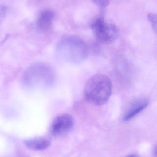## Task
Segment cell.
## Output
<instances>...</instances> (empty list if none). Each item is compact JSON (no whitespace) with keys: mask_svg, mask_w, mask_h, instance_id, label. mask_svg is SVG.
Segmentation results:
<instances>
[{"mask_svg":"<svg viewBox=\"0 0 157 157\" xmlns=\"http://www.w3.org/2000/svg\"><path fill=\"white\" fill-rule=\"evenodd\" d=\"M112 83L110 78L102 74L94 75L88 78L84 90L85 99L95 106L107 103L111 96Z\"/></svg>","mask_w":157,"mask_h":157,"instance_id":"6da1fadb","label":"cell"},{"mask_svg":"<svg viewBox=\"0 0 157 157\" xmlns=\"http://www.w3.org/2000/svg\"><path fill=\"white\" fill-rule=\"evenodd\" d=\"M56 53L57 57L64 61L78 63L86 59L88 50L86 43L81 39L68 36L63 38L58 42Z\"/></svg>","mask_w":157,"mask_h":157,"instance_id":"7a4b0ae2","label":"cell"},{"mask_svg":"<svg viewBox=\"0 0 157 157\" xmlns=\"http://www.w3.org/2000/svg\"><path fill=\"white\" fill-rule=\"evenodd\" d=\"M54 79L53 70L43 63L32 64L27 69L23 75L24 83L31 87L48 86L53 83Z\"/></svg>","mask_w":157,"mask_h":157,"instance_id":"3957f363","label":"cell"},{"mask_svg":"<svg viewBox=\"0 0 157 157\" xmlns=\"http://www.w3.org/2000/svg\"><path fill=\"white\" fill-rule=\"evenodd\" d=\"M91 29L96 38L105 44L113 42L119 36V30L116 25L103 18L95 20L91 25Z\"/></svg>","mask_w":157,"mask_h":157,"instance_id":"277c9868","label":"cell"},{"mask_svg":"<svg viewBox=\"0 0 157 157\" xmlns=\"http://www.w3.org/2000/svg\"><path fill=\"white\" fill-rule=\"evenodd\" d=\"M74 125V120L72 115L67 113L57 116L52 123L51 133L54 136L64 135L70 132Z\"/></svg>","mask_w":157,"mask_h":157,"instance_id":"5b68a950","label":"cell"},{"mask_svg":"<svg viewBox=\"0 0 157 157\" xmlns=\"http://www.w3.org/2000/svg\"><path fill=\"white\" fill-rule=\"evenodd\" d=\"M148 99L140 98L133 100L125 109L123 114L124 121H128L138 115L144 110L149 104Z\"/></svg>","mask_w":157,"mask_h":157,"instance_id":"8992f818","label":"cell"},{"mask_svg":"<svg viewBox=\"0 0 157 157\" xmlns=\"http://www.w3.org/2000/svg\"><path fill=\"white\" fill-rule=\"evenodd\" d=\"M55 13L51 9L41 11L37 17V25L41 31L46 32L49 30L55 17Z\"/></svg>","mask_w":157,"mask_h":157,"instance_id":"52a82bcc","label":"cell"},{"mask_svg":"<svg viewBox=\"0 0 157 157\" xmlns=\"http://www.w3.org/2000/svg\"><path fill=\"white\" fill-rule=\"evenodd\" d=\"M51 141L46 137L30 138L24 142L25 146L30 150L41 151L48 148L51 145Z\"/></svg>","mask_w":157,"mask_h":157,"instance_id":"ba28073f","label":"cell"},{"mask_svg":"<svg viewBox=\"0 0 157 157\" xmlns=\"http://www.w3.org/2000/svg\"><path fill=\"white\" fill-rule=\"evenodd\" d=\"M148 21L155 32L157 31V15L156 14L149 13L147 16Z\"/></svg>","mask_w":157,"mask_h":157,"instance_id":"9c48e42d","label":"cell"},{"mask_svg":"<svg viewBox=\"0 0 157 157\" xmlns=\"http://www.w3.org/2000/svg\"><path fill=\"white\" fill-rule=\"evenodd\" d=\"M7 13V7L5 5H0V24L4 20Z\"/></svg>","mask_w":157,"mask_h":157,"instance_id":"30bf717a","label":"cell"},{"mask_svg":"<svg viewBox=\"0 0 157 157\" xmlns=\"http://www.w3.org/2000/svg\"><path fill=\"white\" fill-rule=\"evenodd\" d=\"M95 4L100 7H105L108 5L110 0H91Z\"/></svg>","mask_w":157,"mask_h":157,"instance_id":"8fae6325","label":"cell"},{"mask_svg":"<svg viewBox=\"0 0 157 157\" xmlns=\"http://www.w3.org/2000/svg\"><path fill=\"white\" fill-rule=\"evenodd\" d=\"M125 157H141L139 155L137 154H132V155H129Z\"/></svg>","mask_w":157,"mask_h":157,"instance_id":"7c38bea8","label":"cell"}]
</instances>
